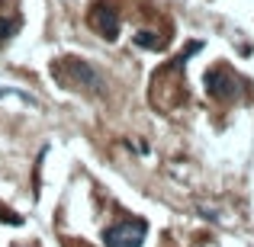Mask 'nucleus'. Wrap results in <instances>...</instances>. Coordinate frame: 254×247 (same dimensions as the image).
<instances>
[{"label":"nucleus","instance_id":"nucleus-1","mask_svg":"<svg viewBox=\"0 0 254 247\" xmlns=\"http://www.w3.org/2000/svg\"><path fill=\"white\" fill-rule=\"evenodd\" d=\"M145 235H148L145 222H123V225H113V228L103 231V244L106 247H142Z\"/></svg>","mask_w":254,"mask_h":247},{"label":"nucleus","instance_id":"nucleus-2","mask_svg":"<svg viewBox=\"0 0 254 247\" xmlns=\"http://www.w3.org/2000/svg\"><path fill=\"white\" fill-rule=\"evenodd\" d=\"M203 84H206V93H209V97H216V99H235L238 93H242V81H238L229 68H212V71H206Z\"/></svg>","mask_w":254,"mask_h":247},{"label":"nucleus","instance_id":"nucleus-3","mask_svg":"<svg viewBox=\"0 0 254 247\" xmlns=\"http://www.w3.org/2000/svg\"><path fill=\"white\" fill-rule=\"evenodd\" d=\"M90 26L103 39H110V42L119 36V16H116V10H113L110 3H97V6H93V10H90Z\"/></svg>","mask_w":254,"mask_h":247},{"label":"nucleus","instance_id":"nucleus-4","mask_svg":"<svg viewBox=\"0 0 254 247\" xmlns=\"http://www.w3.org/2000/svg\"><path fill=\"white\" fill-rule=\"evenodd\" d=\"M71 68V74H74V81L87 87V90H100V77H97V71L90 68V64H84V61H64Z\"/></svg>","mask_w":254,"mask_h":247},{"label":"nucleus","instance_id":"nucleus-5","mask_svg":"<svg viewBox=\"0 0 254 247\" xmlns=\"http://www.w3.org/2000/svg\"><path fill=\"white\" fill-rule=\"evenodd\" d=\"M16 29H19V16H10V19L0 16V42L10 39V36H16Z\"/></svg>","mask_w":254,"mask_h":247},{"label":"nucleus","instance_id":"nucleus-6","mask_svg":"<svg viewBox=\"0 0 254 247\" xmlns=\"http://www.w3.org/2000/svg\"><path fill=\"white\" fill-rule=\"evenodd\" d=\"M135 45H142V49H161V39L155 32H135Z\"/></svg>","mask_w":254,"mask_h":247},{"label":"nucleus","instance_id":"nucleus-7","mask_svg":"<svg viewBox=\"0 0 254 247\" xmlns=\"http://www.w3.org/2000/svg\"><path fill=\"white\" fill-rule=\"evenodd\" d=\"M0 218H6V222H13V225H23V218L13 215V212H10V209H3V205H0Z\"/></svg>","mask_w":254,"mask_h":247}]
</instances>
